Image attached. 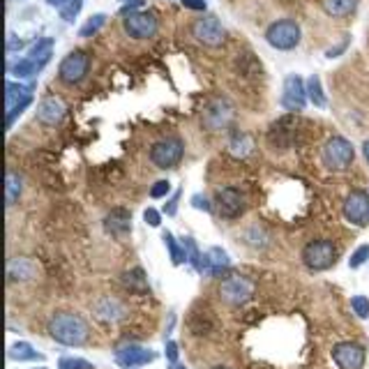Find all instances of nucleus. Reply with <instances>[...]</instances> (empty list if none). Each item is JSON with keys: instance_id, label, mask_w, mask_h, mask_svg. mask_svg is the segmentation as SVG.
I'll return each instance as SVG.
<instances>
[{"instance_id": "nucleus-1", "label": "nucleus", "mask_w": 369, "mask_h": 369, "mask_svg": "<svg viewBox=\"0 0 369 369\" xmlns=\"http://www.w3.org/2000/svg\"><path fill=\"white\" fill-rule=\"evenodd\" d=\"M49 335L63 346H84L88 342V323L74 312H58L49 321Z\"/></svg>"}, {"instance_id": "nucleus-2", "label": "nucleus", "mask_w": 369, "mask_h": 369, "mask_svg": "<svg viewBox=\"0 0 369 369\" xmlns=\"http://www.w3.org/2000/svg\"><path fill=\"white\" fill-rule=\"evenodd\" d=\"M337 261V247L330 240H312L303 250V263L312 273H323L333 268Z\"/></svg>"}, {"instance_id": "nucleus-3", "label": "nucleus", "mask_w": 369, "mask_h": 369, "mask_svg": "<svg viewBox=\"0 0 369 369\" xmlns=\"http://www.w3.org/2000/svg\"><path fill=\"white\" fill-rule=\"evenodd\" d=\"M266 40L270 47L277 51H291L298 47L300 40H303V30H300L296 21L282 19V21H275V24L266 30Z\"/></svg>"}, {"instance_id": "nucleus-4", "label": "nucleus", "mask_w": 369, "mask_h": 369, "mask_svg": "<svg viewBox=\"0 0 369 369\" xmlns=\"http://www.w3.org/2000/svg\"><path fill=\"white\" fill-rule=\"evenodd\" d=\"M33 90L35 86L30 84H14L7 81L5 86V111H7V130H12L14 120H17L24 111L28 109V104L33 102Z\"/></svg>"}, {"instance_id": "nucleus-5", "label": "nucleus", "mask_w": 369, "mask_h": 369, "mask_svg": "<svg viewBox=\"0 0 369 369\" xmlns=\"http://www.w3.org/2000/svg\"><path fill=\"white\" fill-rule=\"evenodd\" d=\"M353 157H356V148H353L351 141L344 137H333L326 146H323V164L333 171L349 169Z\"/></svg>"}, {"instance_id": "nucleus-6", "label": "nucleus", "mask_w": 369, "mask_h": 369, "mask_svg": "<svg viewBox=\"0 0 369 369\" xmlns=\"http://www.w3.org/2000/svg\"><path fill=\"white\" fill-rule=\"evenodd\" d=\"M220 296L227 305H245L254 296V282L247 280L245 275H231L224 277L220 284Z\"/></svg>"}, {"instance_id": "nucleus-7", "label": "nucleus", "mask_w": 369, "mask_h": 369, "mask_svg": "<svg viewBox=\"0 0 369 369\" xmlns=\"http://www.w3.org/2000/svg\"><path fill=\"white\" fill-rule=\"evenodd\" d=\"M88 67H90V58L84 54V51H72V54H67L63 58V63H60V67H58L60 81L67 86H77L86 79Z\"/></svg>"}, {"instance_id": "nucleus-8", "label": "nucleus", "mask_w": 369, "mask_h": 369, "mask_svg": "<svg viewBox=\"0 0 369 369\" xmlns=\"http://www.w3.org/2000/svg\"><path fill=\"white\" fill-rule=\"evenodd\" d=\"M183 160V141L180 139H162L150 148V162L157 169H173Z\"/></svg>"}, {"instance_id": "nucleus-9", "label": "nucleus", "mask_w": 369, "mask_h": 369, "mask_svg": "<svg viewBox=\"0 0 369 369\" xmlns=\"http://www.w3.org/2000/svg\"><path fill=\"white\" fill-rule=\"evenodd\" d=\"M215 206L220 217H227V220H236L245 213L247 201L245 194L236 190V187H224V190H217L215 194Z\"/></svg>"}, {"instance_id": "nucleus-10", "label": "nucleus", "mask_w": 369, "mask_h": 369, "mask_svg": "<svg viewBox=\"0 0 369 369\" xmlns=\"http://www.w3.org/2000/svg\"><path fill=\"white\" fill-rule=\"evenodd\" d=\"M307 104V86L305 81L298 77V74H289L284 79V88H282V107L291 114H298L303 111Z\"/></svg>"}, {"instance_id": "nucleus-11", "label": "nucleus", "mask_w": 369, "mask_h": 369, "mask_svg": "<svg viewBox=\"0 0 369 369\" xmlns=\"http://www.w3.org/2000/svg\"><path fill=\"white\" fill-rule=\"evenodd\" d=\"M344 217L353 227H367L369 224V194L363 190H353L344 201Z\"/></svg>"}, {"instance_id": "nucleus-12", "label": "nucleus", "mask_w": 369, "mask_h": 369, "mask_svg": "<svg viewBox=\"0 0 369 369\" xmlns=\"http://www.w3.org/2000/svg\"><path fill=\"white\" fill-rule=\"evenodd\" d=\"M125 33L134 40H148L157 33V17L150 12H130L125 14Z\"/></svg>"}, {"instance_id": "nucleus-13", "label": "nucleus", "mask_w": 369, "mask_h": 369, "mask_svg": "<svg viewBox=\"0 0 369 369\" xmlns=\"http://www.w3.org/2000/svg\"><path fill=\"white\" fill-rule=\"evenodd\" d=\"M333 360L340 369H363L365 349L356 342H340L333 349Z\"/></svg>"}, {"instance_id": "nucleus-14", "label": "nucleus", "mask_w": 369, "mask_h": 369, "mask_svg": "<svg viewBox=\"0 0 369 369\" xmlns=\"http://www.w3.org/2000/svg\"><path fill=\"white\" fill-rule=\"evenodd\" d=\"M157 358V353H153L150 349H143L139 344H127L120 346L116 351V363L123 369H134V367H143L148 363H153Z\"/></svg>"}, {"instance_id": "nucleus-15", "label": "nucleus", "mask_w": 369, "mask_h": 369, "mask_svg": "<svg viewBox=\"0 0 369 369\" xmlns=\"http://www.w3.org/2000/svg\"><path fill=\"white\" fill-rule=\"evenodd\" d=\"M224 26L222 21L217 17H206V19H199L197 24H194V37L206 44V47H220L224 42Z\"/></svg>"}, {"instance_id": "nucleus-16", "label": "nucleus", "mask_w": 369, "mask_h": 369, "mask_svg": "<svg viewBox=\"0 0 369 369\" xmlns=\"http://www.w3.org/2000/svg\"><path fill=\"white\" fill-rule=\"evenodd\" d=\"M233 118V107L227 100H215L210 102L206 111H203V125L208 127L210 132H217L222 127H227Z\"/></svg>"}, {"instance_id": "nucleus-17", "label": "nucleus", "mask_w": 369, "mask_h": 369, "mask_svg": "<svg viewBox=\"0 0 369 369\" xmlns=\"http://www.w3.org/2000/svg\"><path fill=\"white\" fill-rule=\"evenodd\" d=\"M65 114H67V107L58 97H47V100L37 104V120L42 125H58L65 118Z\"/></svg>"}, {"instance_id": "nucleus-18", "label": "nucleus", "mask_w": 369, "mask_h": 369, "mask_svg": "<svg viewBox=\"0 0 369 369\" xmlns=\"http://www.w3.org/2000/svg\"><path fill=\"white\" fill-rule=\"evenodd\" d=\"M104 229L116 238H123L132 231V213L125 208H116L104 217Z\"/></svg>"}, {"instance_id": "nucleus-19", "label": "nucleus", "mask_w": 369, "mask_h": 369, "mask_svg": "<svg viewBox=\"0 0 369 369\" xmlns=\"http://www.w3.org/2000/svg\"><path fill=\"white\" fill-rule=\"evenodd\" d=\"M203 266H206L208 275H222L224 270L231 268V259L222 247H210V250L203 254Z\"/></svg>"}, {"instance_id": "nucleus-20", "label": "nucleus", "mask_w": 369, "mask_h": 369, "mask_svg": "<svg viewBox=\"0 0 369 369\" xmlns=\"http://www.w3.org/2000/svg\"><path fill=\"white\" fill-rule=\"evenodd\" d=\"M51 56H54V40H51V37H44V40L33 44V49L28 51L26 58L37 67V70L42 72L44 65H47L49 60H51Z\"/></svg>"}, {"instance_id": "nucleus-21", "label": "nucleus", "mask_w": 369, "mask_h": 369, "mask_svg": "<svg viewBox=\"0 0 369 369\" xmlns=\"http://www.w3.org/2000/svg\"><path fill=\"white\" fill-rule=\"evenodd\" d=\"M93 310H95L97 319H102V321H118L120 316L125 314V307L120 305L116 298H102V300H97Z\"/></svg>"}, {"instance_id": "nucleus-22", "label": "nucleus", "mask_w": 369, "mask_h": 369, "mask_svg": "<svg viewBox=\"0 0 369 369\" xmlns=\"http://www.w3.org/2000/svg\"><path fill=\"white\" fill-rule=\"evenodd\" d=\"M7 275H10V280L28 282L37 275V266H35V261H30V259H14L10 261V266H7Z\"/></svg>"}, {"instance_id": "nucleus-23", "label": "nucleus", "mask_w": 369, "mask_h": 369, "mask_svg": "<svg viewBox=\"0 0 369 369\" xmlns=\"http://www.w3.org/2000/svg\"><path fill=\"white\" fill-rule=\"evenodd\" d=\"M7 358L19 360V363H24V360H44L42 353H37L28 342H14L10 349H7Z\"/></svg>"}, {"instance_id": "nucleus-24", "label": "nucleus", "mask_w": 369, "mask_h": 369, "mask_svg": "<svg viewBox=\"0 0 369 369\" xmlns=\"http://www.w3.org/2000/svg\"><path fill=\"white\" fill-rule=\"evenodd\" d=\"M47 3L51 7H56L65 21H74V17H77L81 12V7H84V0H47Z\"/></svg>"}, {"instance_id": "nucleus-25", "label": "nucleus", "mask_w": 369, "mask_h": 369, "mask_svg": "<svg viewBox=\"0 0 369 369\" xmlns=\"http://www.w3.org/2000/svg\"><path fill=\"white\" fill-rule=\"evenodd\" d=\"M358 0H323V10H326L330 17H349V14L356 10Z\"/></svg>"}, {"instance_id": "nucleus-26", "label": "nucleus", "mask_w": 369, "mask_h": 369, "mask_svg": "<svg viewBox=\"0 0 369 369\" xmlns=\"http://www.w3.org/2000/svg\"><path fill=\"white\" fill-rule=\"evenodd\" d=\"M21 197V178L14 171H7L5 176V203L7 208H12Z\"/></svg>"}, {"instance_id": "nucleus-27", "label": "nucleus", "mask_w": 369, "mask_h": 369, "mask_svg": "<svg viewBox=\"0 0 369 369\" xmlns=\"http://www.w3.org/2000/svg\"><path fill=\"white\" fill-rule=\"evenodd\" d=\"M307 100H310L314 107H319V109H323L328 104V97H326V93H323V88H321V79L316 77V74H312L310 81H307Z\"/></svg>"}, {"instance_id": "nucleus-28", "label": "nucleus", "mask_w": 369, "mask_h": 369, "mask_svg": "<svg viewBox=\"0 0 369 369\" xmlns=\"http://www.w3.org/2000/svg\"><path fill=\"white\" fill-rule=\"evenodd\" d=\"M162 240H164V245H167V250H169V254H171V263H173V266H180V263H185V261H187L185 245H178V240L173 238V233L164 231Z\"/></svg>"}, {"instance_id": "nucleus-29", "label": "nucleus", "mask_w": 369, "mask_h": 369, "mask_svg": "<svg viewBox=\"0 0 369 369\" xmlns=\"http://www.w3.org/2000/svg\"><path fill=\"white\" fill-rule=\"evenodd\" d=\"M183 245H185V252H187V261H190V266L197 270V273H206V266H203V254L199 252L197 243H194V238H183Z\"/></svg>"}, {"instance_id": "nucleus-30", "label": "nucleus", "mask_w": 369, "mask_h": 369, "mask_svg": "<svg viewBox=\"0 0 369 369\" xmlns=\"http://www.w3.org/2000/svg\"><path fill=\"white\" fill-rule=\"evenodd\" d=\"M104 24H107V14H95V17H90V19L86 21V24L81 26L79 37H93Z\"/></svg>"}, {"instance_id": "nucleus-31", "label": "nucleus", "mask_w": 369, "mask_h": 369, "mask_svg": "<svg viewBox=\"0 0 369 369\" xmlns=\"http://www.w3.org/2000/svg\"><path fill=\"white\" fill-rule=\"evenodd\" d=\"M229 146H231V153H233V155L245 157V155L252 150V141H250V137H247V134L240 132V134H236V137L231 139Z\"/></svg>"}, {"instance_id": "nucleus-32", "label": "nucleus", "mask_w": 369, "mask_h": 369, "mask_svg": "<svg viewBox=\"0 0 369 369\" xmlns=\"http://www.w3.org/2000/svg\"><path fill=\"white\" fill-rule=\"evenodd\" d=\"M58 369H95V367H93V363H88V360H84V358L67 356V358L58 360Z\"/></svg>"}, {"instance_id": "nucleus-33", "label": "nucleus", "mask_w": 369, "mask_h": 369, "mask_svg": "<svg viewBox=\"0 0 369 369\" xmlns=\"http://www.w3.org/2000/svg\"><path fill=\"white\" fill-rule=\"evenodd\" d=\"M351 310L358 319H369V298L365 296H353L351 298Z\"/></svg>"}, {"instance_id": "nucleus-34", "label": "nucleus", "mask_w": 369, "mask_h": 369, "mask_svg": "<svg viewBox=\"0 0 369 369\" xmlns=\"http://www.w3.org/2000/svg\"><path fill=\"white\" fill-rule=\"evenodd\" d=\"M367 261H369V245H360L358 250L351 254L349 266L351 268H360V266H365Z\"/></svg>"}, {"instance_id": "nucleus-35", "label": "nucleus", "mask_w": 369, "mask_h": 369, "mask_svg": "<svg viewBox=\"0 0 369 369\" xmlns=\"http://www.w3.org/2000/svg\"><path fill=\"white\" fill-rule=\"evenodd\" d=\"M125 284L130 286V289H134V286H137V289H146V280H143V270L141 268H137V270H132V273H127L125 275Z\"/></svg>"}, {"instance_id": "nucleus-36", "label": "nucleus", "mask_w": 369, "mask_h": 369, "mask_svg": "<svg viewBox=\"0 0 369 369\" xmlns=\"http://www.w3.org/2000/svg\"><path fill=\"white\" fill-rule=\"evenodd\" d=\"M169 192H171V183H169V180H157V183L150 187V197H153V199L169 197Z\"/></svg>"}, {"instance_id": "nucleus-37", "label": "nucleus", "mask_w": 369, "mask_h": 369, "mask_svg": "<svg viewBox=\"0 0 369 369\" xmlns=\"http://www.w3.org/2000/svg\"><path fill=\"white\" fill-rule=\"evenodd\" d=\"M143 220H146V224H148V227L157 229V227H160V224H162V215L157 213L155 208H148L146 213H143Z\"/></svg>"}, {"instance_id": "nucleus-38", "label": "nucleus", "mask_w": 369, "mask_h": 369, "mask_svg": "<svg viewBox=\"0 0 369 369\" xmlns=\"http://www.w3.org/2000/svg\"><path fill=\"white\" fill-rule=\"evenodd\" d=\"M192 206L197 208V210H203V213H210V210H213V206L208 203V199L201 197V194H194V197H192Z\"/></svg>"}, {"instance_id": "nucleus-39", "label": "nucleus", "mask_w": 369, "mask_h": 369, "mask_svg": "<svg viewBox=\"0 0 369 369\" xmlns=\"http://www.w3.org/2000/svg\"><path fill=\"white\" fill-rule=\"evenodd\" d=\"M178 199H180V190L173 194V197L167 201V206H164V213H167L169 217H173V215L178 213Z\"/></svg>"}, {"instance_id": "nucleus-40", "label": "nucleus", "mask_w": 369, "mask_h": 369, "mask_svg": "<svg viewBox=\"0 0 369 369\" xmlns=\"http://www.w3.org/2000/svg\"><path fill=\"white\" fill-rule=\"evenodd\" d=\"M167 360L171 365L178 363V344L176 342H167Z\"/></svg>"}, {"instance_id": "nucleus-41", "label": "nucleus", "mask_w": 369, "mask_h": 369, "mask_svg": "<svg viewBox=\"0 0 369 369\" xmlns=\"http://www.w3.org/2000/svg\"><path fill=\"white\" fill-rule=\"evenodd\" d=\"M187 10H199V12H203L206 10V0H180Z\"/></svg>"}, {"instance_id": "nucleus-42", "label": "nucleus", "mask_w": 369, "mask_h": 369, "mask_svg": "<svg viewBox=\"0 0 369 369\" xmlns=\"http://www.w3.org/2000/svg\"><path fill=\"white\" fill-rule=\"evenodd\" d=\"M21 47H24V42L17 40V37H14V33L7 35V51H10V54H12V51H19Z\"/></svg>"}, {"instance_id": "nucleus-43", "label": "nucleus", "mask_w": 369, "mask_h": 369, "mask_svg": "<svg viewBox=\"0 0 369 369\" xmlns=\"http://www.w3.org/2000/svg\"><path fill=\"white\" fill-rule=\"evenodd\" d=\"M137 7H143V0H130V3L123 7V14H130L137 10Z\"/></svg>"}, {"instance_id": "nucleus-44", "label": "nucleus", "mask_w": 369, "mask_h": 369, "mask_svg": "<svg viewBox=\"0 0 369 369\" xmlns=\"http://www.w3.org/2000/svg\"><path fill=\"white\" fill-rule=\"evenodd\" d=\"M346 44H349V40H344V42L340 44V47H337V49H330L326 56H328V58H337V54H342V51L346 49Z\"/></svg>"}, {"instance_id": "nucleus-45", "label": "nucleus", "mask_w": 369, "mask_h": 369, "mask_svg": "<svg viewBox=\"0 0 369 369\" xmlns=\"http://www.w3.org/2000/svg\"><path fill=\"white\" fill-rule=\"evenodd\" d=\"M363 153H365V157H367V162H369V139L363 143Z\"/></svg>"}, {"instance_id": "nucleus-46", "label": "nucleus", "mask_w": 369, "mask_h": 369, "mask_svg": "<svg viewBox=\"0 0 369 369\" xmlns=\"http://www.w3.org/2000/svg\"><path fill=\"white\" fill-rule=\"evenodd\" d=\"M171 369H187V367H183V365H178V363H173V365H171Z\"/></svg>"}, {"instance_id": "nucleus-47", "label": "nucleus", "mask_w": 369, "mask_h": 369, "mask_svg": "<svg viewBox=\"0 0 369 369\" xmlns=\"http://www.w3.org/2000/svg\"><path fill=\"white\" fill-rule=\"evenodd\" d=\"M213 369H229V367H213Z\"/></svg>"}, {"instance_id": "nucleus-48", "label": "nucleus", "mask_w": 369, "mask_h": 369, "mask_svg": "<svg viewBox=\"0 0 369 369\" xmlns=\"http://www.w3.org/2000/svg\"><path fill=\"white\" fill-rule=\"evenodd\" d=\"M40 369H47V367H40Z\"/></svg>"}]
</instances>
